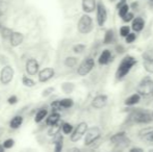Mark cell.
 <instances>
[{
    "label": "cell",
    "mask_w": 153,
    "mask_h": 152,
    "mask_svg": "<svg viewBox=\"0 0 153 152\" xmlns=\"http://www.w3.org/2000/svg\"><path fill=\"white\" fill-rule=\"evenodd\" d=\"M88 129H89V125H88L87 122H85V121L79 122V123L75 126L73 132L70 134V141L72 143L79 142V141L85 136Z\"/></svg>",
    "instance_id": "obj_8"
},
{
    "label": "cell",
    "mask_w": 153,
    "mask_h": 152,
    "mask_svg": "<svg viewBox=\"0 0 153 152\" xmlns=\"http://www.w3.org/2000/svg\"><path fill=\"white\" fill-rule=\"evenodd\" d=\"M96 22L99 27H103L107 21V17H108V13H107V8L105 4L102 1H98L96 8Z\"/></svg>",
    "instance_id": "obj_9"
},
{
    "label": "cell",
    "mask_w": 153,
    "mask_h": 152,
    "mask_svg": "<svg viewBox=\"0 0 153 152\" xmlns=\"http://www.w3.org/2000/svg\"><path fill=\"white\" fill-rule=\"evenodd\" d=\"M120 1H126V0H120Z\"/></svg>",
    "instance_id": "obj_52"
},
{
    "label": "cell",
    "mask_w": 153,
    "mask_h": 152,
    "mask_svg": "<svg viewBox=\"0 0 153 152\" xmlns=\"http://www.w3.org/2000/svg\"><path fill=\"white\" fill-rule=\"evenodd\" d=\"M8 41H10V44L12 47H18V46H20L23 43V41H24V35H23L22 33H20V31L14 30V33H12V36H10Z\"/></svg>",
    "instance_id": "obj_18"
},
{
    "label": "cell",
    "mask_w": 153,
    "mask_h": 152,
    "mask_svg": "<svg viewBox=\"0 0 153 152\" xmlns=\"http://www.w3.org/2000/svg\"><path fill=\"white\" fill-rule=\"evenodd\" d=\"M97 4H98L97 0H81V8L85 14L90 15L96 12Z\"/></svg>",
    "instance_id": "obj_16"
},
{
    "label": "cell",
    "mask_w": 153,
    "mask_h": 152,
    "mask_svg": "<svg viewBox=\"0 0 153 152\" xmlns=\"http://www.w3.org/2000/svg\"><path fill=\"white\" fill-rule=\"evenodd\" d=\"M149 1H150V2H152V3H153V0H149Z\"/></svg>",
    "instance_id": "obj_51"
},
{
    "label": "cell",
    "mask_w": 153,
    "mask_h": 152,
    "mask_svg": "<svg viewBox=\"0 0 153 152\" xmlns=\"http://www.w3.org/2000/svg\"><path fill=\"white\" fill-rule=\"evenodd\" d=\"M25 71L28 76H34L40 72V64L33 57H30L25 63Z\"/></svg>",
    "instance_id": "obj_11"
},
{
    "label": "cell",
    "mask_w": 153,
    "mask_h": 152,
    "mask_svg": "<svg viewBox=\"0 0 153 152\" xmlns=\"http://www.w3.org/2000/svg\"><path fill=\"white\" fill-rule=\"evenodd\" d=\"M137 65V59L134 56H132L130 54L125 55L121 61H120L119 65L117 67V70H116V73H115L116 80L120 81L122 79H124L125 77L130 73L132 68Z\"/></svg>",
    "instance_id": "obj_1"
},
{
    "label": "cell",
    "mask_w": 153,
    "mask_h": 152,
    "mask_svg": "<svg viewBox=\"0 0 153 152\" xmlns=\"http://www.w3.org/2000/svg\"><path fill=\"white\" fill-rule=\"evenodd\" d=\"M128 152H145V151H144V149L141 148V147L135 146V147H132V148L129 149Z\"/></svg>",
    "instance_id": "obj_44"
},
{
    "label": "cell",
    "mask_w": 153,
    "mask_h": 152,
    "mask_svg": "<svg viewBox=\"0 0 153 152\" xmlns=\"http://www.w3.org/2000/svg\"><path fill=\"white\" fill-rule=\"evenodd\" d=\"M145 25H146V22L145 20H144L143 17L141 16H135V18L133 19V21L131 22V30L134 31V33H141V31L144 30V28H145Z\"/></svg>",
    "instance_id": "obj_15"
},
{
    "label": "cell",
    "mask_w": 153,
    "mask_h": 152,
    "mask_svg": "<svg viewBox=\"0 0 153 152\" xmlns=\"http://www.w3.org/2000/svg\"><path fill=\"white\" fill-rule=\"evenodd\" d=\"M14 75H15L14 68L10 65L4 66V67L1 69V71H0V82H1L3 85H10V83L13 81Z\"/></svg>",
    "instance_id": "obj_10"
},
{
    "label": "cell",
    "mask_w": 153,
    "mask_h": 152,
    "mask_svg": "<svg viewBox=\"0 0 153 152\" xmlns=\"http://www.w3.org/2000/svg\"><path fill=\"white\" fill-rule=\"evenodd\" d=\"M7 103L10 105H15V104L18 103V97L16 95H10V97L7 98Z\"/></svg>",
    "instance_id": "obj_41"
},
{
    "label": "cell",
    "mask_w": 153,
    "mask_h": 152,
    "mask_svg": "<svg viewBox=\"0 0 153 152\" xmlns=\"http://www.w3.org/2000/svg\"><path fill=\"white\" fill-rule=\"evenodd\" d=\"M66 152H80V149L77 147H72V148H69Z\"/></svg>",
    "instance_id": "obj_45"
},
{
    "label": "cell",
    "mask_w": 153,
    "mask_h": 152,
    "mask_svg": "<svg viewBox=\"0 0 153 152\" xmlns=\"http://www.w3.org/2000/svg\"><path fill=\"white\" fill-rule=\"evenodd\" d=\"M2 145L5 149H12L15 146V141L13 139H6V140H4Z\"/></svg>",
    "instance_id": "obj_39"
},
{
    "label": "cell",
    "mask_w": 153,
    "mask_h": 152,
    "mask_svg": "<svg viewBox=\"0 0 153 152\" xmlns=\"http://www.w3.org/2000/svg\"><path fill=\"white\" fill-rule=\"evenodd\" d=\"M125 3H126V1H119V2H118L117 4H116V10H119L120 7H121L122 5H124Z\"/></svg>",
    "instance_id": "obj_46"
},
{
    "label": "cell",
    "mask_w": 153,
    "mask_h": 152,
    "mask_svg": "<svg viewBox=\"0 0 153 152\" xmlns=\"http://www.w3.org/2000/svg\"><path fill=\"white\" fill-rule=\"evenodd\" d=\"M109 142L113 145H115L118 148H125L130 144V140H129L128 136H127L126 131L122 130V131H118L116 133H114L113 136L109 138Z\"/></svg>",
    "instance_id": "obj_7"
},
{
    "label": "cell",
    "mask_w": 153,
    "mask_h": 152,
    "mask_svg": "<svg viewBox=\"0 0 153 152\" xmlns=\"http://www.w3.org/2000/svg\"><path fill=\"white\" fill-rule=\"evenodd\" d=\"M115 50H116V52H117L118 54H123V53L125 52V48H124V46H123V45H121V44L116 45Z\"/></svg>",
    "instance_id": "obj_43"
},
{
    "label": "cell",
    "mask_w": 153,
    "mask_h": 152,
    "mask_svg": "<svg viewBox=\"0 0 153 152\" xmlns=\"http://www.w3.org/2000/svg\"><path fill=\"white\" fill-rule=\"evenodd\" d=\"M137 33H134V31H131V33L125 38V43H126L127 45H130V44H132V43H134L135 41H137Z\"/></svg>",
    "instance_id": "obj_36"
},
{
    "label": "cell",
    "mask_w": 153,
    "mask_h": 152,
    "mask_svg": "<svg viewBox=\"0 0 153 152\" xmlns=\"http://www.w3.org/2000/svg\"><path fill=\"white\" fill-rule=\"evenodd\" d=\"M101 136H102V131H101V128L99 126H92L89 127L87 133L83 139V145L85 147H90L93 144L97 142V141L100 140Z\"/></svg>",
    "instance_id": "obj_5"
},
{
    "label": "cell",
    "mask_w": 153,
    "mask_h": 152,
    "mask_svg": "<svg viewBox=\"0 0 153 152\" xmlns=\"http://www.w3.org/2000/svg\"><path fill=\"white\" fill-rule=\"evenodd\" d=\"M148 152H153V148H152V149H150V150H148Z\"/></svg>",
    "instance_id": "obj_49"
},
{
    "label": "cell",
    "mask_w": 153,
    "mask_h": 152,
    "mask_svg": "<svg viewBox=\"0 0 153 152\" xmlns=\"http://www.w3.org/2000/svg\"><path fill=\"white\" fill-rule=\"evenodd\" d=\"M142 140L147 142V144H152L153 145V128L147 127L145 129H143L140 132Z\"/></svg>",
    "instance_id": "obj_21"
},
{
    "label": "cell",
    "mask_w": 153,
    "mask_h": 152,
    "mask_svg": "<svg viewBox=\"0 0 153 152\" xmlns=\"http://www.w3.org/2000/svg\"><path fill=\"white\" fill-rule=\"evenodd\" d=\"M108 1H109V2H115L116 0H108Z\"/></svg>",
    "instance_id": "obj_50"
},
{
    "label": "cell",
    "mask_w": 153,
    "mask_h": 152,
    "mask_svg": "<svg viewBox=\"0 0 153 152\" xmlns=\"http://www.w3.org/2000/svg\"><path fill=\"white\" fill-rule=\"evenodd\" d=\"M61 131H62V124H61V125H59V124H56V125L49 126L48 136H59Z\"/></svg>",
    "instance_id": "obj_29"
},
{
    "label": "cell",
    "mask_w": 153,
    "mask_h": 152,
    "mask_svg": "<svg viewBox=\"0 0 153 152\" xmlns=\"http://www.w3.org/2000/svg\"><path fill=\"white\" fill-rule=\"evenodd\" d=\"M141 100H142V96L135 92V93L131 94L130 96H128L124 100V105L127 106V108H132V106H135L137 104H139L141 102Z\"/></svg>",
    "instance_id": "obj_17"
},
{
    "label": "cell",
    "mask_w": 153,
    "mask_h": 152,
    "mask_svg": "<svg viewBox=\"0 0 153 152\" xmlns=\"http://www.w3.org/2000/svg\"><path fill=\"white\" fill-rule=\"evenodd\" d=\"M135 18V15H134V12H132V10H130V12L128 13V14L126 15V16L124 17V18L122 19V21L124 23H131L133 21V19Z\"/></svg>",
    "instance_id": "obj_37"
},
{
    "label": "cell",
    "mask_w": 153,
    "mask_h": 152,
    "mask_svg": "<svg viewBox=\"0 0 153 152\" xmlns=\"http://www.w3.org/2000/svg\"><path fill=\"white\" fill-rule=\"evenodd\" d=\"M21 81H22V85L26 87H33L36 85V81L30 77H28V75H23Z\"/></svg>",
    "instance_id": "obj_32"
},
{
    "label": "cell",
    "mask_w": 153,
    "mask_h": 152,
    "mask_svg": "<svg viewBox=\"0 0 153 152\" xmlns=\"http://www.w3.org/2000/svg\"><path fill=\"white\" fill-rule=\"evenodd\" d=\"M143 67L149 74H153V57L149 53L143 54Z\"/></svg>",
    "instance_id": "obj_20"
},
{
    "label": "cell",
    "mask_w": 153,
    "mask_h": 152,
    "mask_svg": "<svg viewBox=\"0 0 153 152\" xmlns=\"http://www.w3.org/2000/svg\"><path fill=\"white\" fill-rule=\"evenodd\" d=\"M61 105L62 110H69L74 105V101H73L72 98H62V99H61Z\"/></svg>",
    "instance_id": "obj_31"
},
{
    "label": "cell",
    "mask_w": 153,
    "mask_h": 152,
    "mask_svg": "<svg viewBox=\"0 0 153 152\" xmlns=\"http://www.w3.org/2000/svg\"><path fill=\"white\" fill-rule=\"evenodd\" d=\"M94 29V21L89 14H83L80 16L77 22V30L81 35H89Z\"/></svg>",
    "instance_id": "obj_4"
},
{
    "label": "cell",
    "mask_w": 153,
    "mask_h": 152,
    "mask_svg": "<svg viewBox=\"0 0 153 152\" xmlns=\"http://www.w3.org/2000/svg\"><path fill=\"white\" fill-rule=\"evenodd\" d=\"M54 87H46L45 90H43V92H42V97H44V98H46V97H49V96L51 95L52 93H54Z\"/></svg>",
    "instance_id": "obj_40"
},
{
    "label": "cell",
    "mask_w": 153,
    "mask_h": 152,
    "mask_svg": "<svg viewBox=\"0 0 153 152\" xmlns=\"http://www.w3.org/2000/svg\"><path fill=\"white\" fill-rule=\"evenodd\" d=\"M152 115H153V113H152Z\"/></svg>",
    "instance_id": "obj_53"
},
{
    "label": "cell",
    "mask_w": 153,
    "mask_h": 152,
    "mask_svg": "<svg viewBox=\"0 0 153 152\" xmlns=\"http://www.w3.org/2000/svg\"><path fill=\"white\" fill-rule=\"evenodd\" d=\"M54 75H55L54 69L51 67H46V68H43L42 70H40V72L38 74V78L40 82L45 83L50 80V79H52Z\"/></svg>",
    "instance_id": "obj_13"
},
{
    "label": "cell",
    "mask_w": 153,
    "mask_h": 152,
    "mask_svg": "<svg viewBox=\"0 0 153 152\" xmlns=\"http://www.w3.org/2000/svg\"><path fill=\"white\" fill-rule=\"evenodd\" d=\"M48 116V110L46 108H41L40 110L36 112V116H34V122L36 123H41L44 119H46Z\"/></svg>",
    "instance_id": "obj_26"
},
{
    "label": "cell",
    "mask_w": 153,
    "mask_h": 152,
    "mask_svg": "<svg viewBox=\"0 0 153 152\" xmlns=\"http://www.w3.org/2000/svg\"><path fill=\"white\" fill-rule=\"evenodd\" d=\"M85 49H87V46H85V44H76L74 45V46L72 47V51L75 53V54H81V53H83L85 51Z\"/></svg>",
    "instance_id": "obj_34"
},
{
    "label": "cell",
    "mask_w": 153,
    "mask_h": 152,
    "mask_svg": "<svg viewBox=\"0 0 153 152\" xmlns=\"http://www.w3.org/2000/svg\"><path fill=\"white\" fill-rule=\"evenodd\" d=\"M13 33H14V30L6 26H3L0 28V36H1V38L3 39V40H10Z\"/></svg>",
    "instance_id": "obj_30"
},
{
    "label": "cell",
    "mask_w": 153,
    "mask_h": 152,
    "mask_svg": "<svg viewBox=\"0 0 153 152\" xmlns=\"http://www.w3.org/2000/svg\"><path fill=\"white\" fill-rule=\"evenodd\" d=\"M62 149H64V136L62 134H59L56 136V140L54 142L53 152H62Z\"/></svg>",
    "instance_id": "obj_25"
},
{
    "label": "cell",
    "mask_w": 153,
    "mask_h": 152,
    "mask_svg": "<svg viewBox=\"0 0 153 152\" xmlns=\"http://www.w3.org/2000/svg\"><path fill=\"white\" fill-rule=\"evenodd\" d=\"M2 17H3V13L1 12V10H0V28H1V27H3L4 25L2 24V22H1V19H2Z\"/></svg>",
    "instance_id": "obj_47"
},
{
    "label": "cell",
    "mask_w": 153,
    "mask_h": 152,
    "mask_svg": "<svg viewBox=\"0 0 153 152\" xmlns=\"http://www.w3.org/2000/svg\"><path fill=\"white\" fill-rule=\"evenodd\" d=\"M131 33V27L128 26V25H123V26L120 27L119 29V35L121 38H126L129 33Z\"/></svg>",
    "instance_id": "obj_35"
},
{
    "label": "cell",
    "mask_w": 153,
    "mask_h": 152,
    "mask_svg": "<svg viewBox=\"0 0 153 152\" xmlns=\"http://www.w3.org/2000/svg\"><path fill=\"white\" fill-rule=\"evenodd\" d=\"M75 90V85L73 82H64L62 83V91L64 92L65 94H71L73 93V91Z\"/></svg>",
    "instance_id": "obj_28"
},
{
    "label": "cell",
    "mask_w": 153,
    "mask_h": 152,
    "mask_svg": "<svg viewBox=\"0 0 153 152\" xmlns=\"http://www.w3.org/2000/svg\"><path fill=\"white\" fill-rule=\"evenodd\" d=\"M59 120H61V114L59 112H52L49 114L46 118V125L52 126L59 124Z\"/></svg>",
    "instance_id": "obj_22"
},
{
    "label": "cell",
    "mask_w": 153,
    "mask_h": 152,
    "mask_svg": "<svg viewBox=\"0 0 153 152\" xmlns=\"http://www.w3.org/2000/svg\"><path fill=\"white\" fill-rule=\"evenodd\" d=\"M64 65L67 68H75L76 66H78V57L76 56H67L64 61Z\"/></svg>",
    "instance_id": "obj_24"
},
{
    "label": "cell",
    "mask_w": 153,
    "mask_h": 152,
    "mask_svg": "<svg viewBox=\"0 0 153 152\" xmlns=\"http://www.w3.org/2000/svg\"><path fill=\"white\" fill-rule=\"evenodd\" d=\"M128 120L134 124L147 125L153 121V115L149 110H143V108H131Z\"/></svg>",
    "instance_id": "obj_2"
},
{
    "label": "cell",
    "mask_w": 153,
    "mask_h": 152,
    "mask_svg": "<svg viewBox=\"0 0 153 152\" xmlns=\"http://www.w3.org/2000/svg\"><path fill=\"white\" fill-rule=\"evenodd\" d=\"M4 150H5V148L3 147V145L0 144V152H4Z\"/></svg>",
    "instance_id": "obj_48"
},
{
    "label": "cell",
    "mask_w": 153,
    "mask_h": 152,
    "mask_svg": "<svg viewBox=\"0 0 153 152\" xmlns=\"http://www.w3.org/2000/svg\"><path fill=\"white\" fill-rule=\"evenodd\" d=\"M113 61H114L113 51L109 50V49H104V50H102L98 56V65L99 66H107Z\"/></svg>",
    "instance_id": "obj_14"
},
{
    "label": "cell",
    "mask_w": 153,
    "mask_h": 152,
    "mask_svg": "<svg viewBox=\"0 0 153 152\" xmlns=\"http://www.w3.org/2000/svg\"><path fill=\"white\" fill-rule=\"evenodd\" d=\"M130 5V10H132V12H137V10H140V2L139 1H133L131 4H129Z\"/></svg>",
    "instance_id": "obj_42"
},
{
    "label": "cell",
    "mask_w": 153,
    "mask_h": 152,
    "mask_svg": "<svg viewBox=\"0 0 153 152\" xmlns=\"http://www.w3.org/2000/svg\"><path fill=\"white\" fill-rule=\"evenodd\" d=\"M23 121H24V118L21 115H17L15 117L12 118V120L10 121V129H19L21 127V125L23 124Z\"/></svg>",
    "instance_id": "obj_23"
},
{
    "label": "cell",
    "mask_w": 153,
    "mask_h": 152,
    "mask_svg": "<svg viewBox=\"0 0 153 152\" xmlns=\"http://www.w3.org/2000/svg\"><path fill=\"white\" fill-rule=\"evenodd\" d=\"M51 108H52L53 112H61V110H62V105H61V99L54 100V101L51 103Z\"/></svg>",
    "instance_id": "obj_38"
},
{
    "label": "cell",
    "mask_w": 153,
    "mask_h": 152,
    "mask_svg": "<svg viewBox=\"0 0 153 152\" xmlns=\"http://www.w3.org/2000/svg\"><path fill=\"white\" fill-rule=\"evenodd\" d=\"M137 93L145 98L153 95V79L151 76L146 75L140 80L137 85Z\"/></svg>",
    "instance_id": "obj_3"
},
{
    "label": "cell",
    "mask_w": 153,
    "mask_h": 152,
    "mask_svg": "<svg viewBox=\"0 0 153 152\" xmlns=\"http://www.w3.org/2000/svg\"><path fill=\"white\" fill-rule=\"evenodd\" d=\"M95 59L93 56H87L82 59L80 64L77 66V74L80 77H85L87 75H89L90 73L93 71V69L95 68Z\"/></svg>",
    "instance_id": "obj_6"
},
{
    "label": "cell",
    "mask_w": 153,
    "mask_h": 152,
    "mask_svg": "<svg viewBox=\"0 0 153 152\" xmlns=\"http://www.w3.org/2000/svg\"><path fill=\"white\" fill-rule=\"evenodd\" d=\"M74 126L69 122H62V132L65 136H70L74 130Z\"/></svg>",
    "instance_id": "obj_27"
},
{
    "label": "cell",
    "mask_w": 153,
    "mask_h": 152,
    "mask_svg": "<svg viewBox=\"0 0 153 152\" xmlns=\"http://www.w3.org/2000/svg\"><path fill=\"white\" fill-rule=\"evenodd\" d=\"M117 41V37H116V31L114 28H108L104 33L103 37V44L104 45H111L115 44Z\"/></svg>",
    "instance_id": "obj_19"
},
{
    "label": "cell",
    "mask_w": 153,
    "mask_h": 152,
    "mask_svg": "<svg viewBox=\"0 0 153 152\" xmlns=\"http://www.w3.org/2000/svg\"><path fill=\"white\" fill-rule=\"evenodd\" d=\"M130 5H129L128 3H125L124 5H122L121 7L119 8V10H118V16L120 17V18H124L125 16H126L127 14H128L129 12H130Z\"/></svg>",
    "instance_id": "obj_33"
},
{
    "label": "cell",
    "mask_w": 153,
    "mask_h": 152,
    "mask_svg": "<svg viewBox=\"0 0 153 152\" xmlns=\"http://www.w3.org/2000/svg\"><path fill=\"white\" fill-rule=\"evenodd\" d=\"M108 102V96L105 94H98L92 99L91 105L95 110H102L107 105Z\"/></svg>",
    "instance_id": "obj_12"
}]
</instances>
